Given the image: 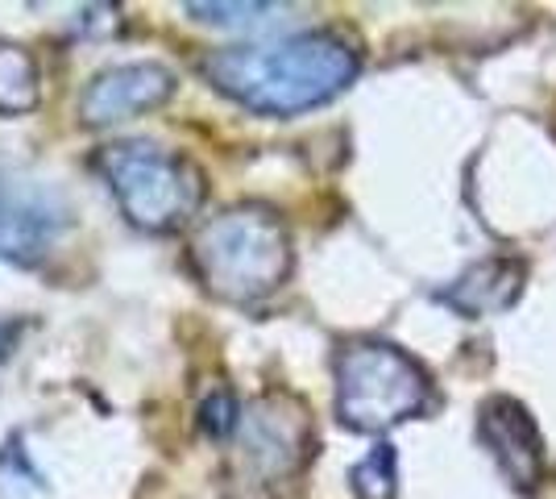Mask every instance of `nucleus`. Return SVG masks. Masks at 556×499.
Listing matches in <instances>:
<instances>
[{"label": "nucleus", "instance_id": "obj_7", "mask_svg": "<svg viewBox=\"0 0 556 499\" xmlns=\"http://www.w3.org/2000/svg\"><path fill=\"white\" fill-rule=\"evenodd\" d=\"M478 441L494 458L498 475L510 483V491H519V496H540L544 491L553 466H548V450H544V437H540V425L528 412V404H519L510 396L482 400Z\"/></svg>", "mask_w": 556, "mask_h": 499}, {"label": "nucleus", "instance_id": "obj_12", "mask_svg": "<svg viewBox=\"0 0 556 499\" xmlns=\"http://www.w3.org/2000/svg\"><path fill=\"white\" fill-rule=\"evenodd\" d=\"M187 13L195 17V22H208V25H232V29H241V25H262L270 22L275 13H282V4H187Z\"/></svg>", "mask_w": 556, "mask_h": 499}, {"label": "nucleus", "instance_id": "obj_5", "mask_svg": "<svg viewBox=\"0 0 556 499\" xmlns=\"http://www.w3.org/2000/svg\"><path fill=\"white\" fill-rule=\"evenodd\" d=\"M237 450H241V471L254 478L257 487L300 475L316 453V428H312L307 408L287 391L257 396L254 404L241 412Z\"/></svg>", "mask_w": 556, "mask_h": 499}, {"label": "nucleus", "instance_id": "obj_4", "mask_svg": "<svg viewBox=\"0 0 556 499\" xmlns=\"http://www.w3.org/2000/svg\"><path fill=\"white\" fill-rule=\"evenodd\" d=\"M96 166L121 213L146 234H170L187 225L204 200V175L184 154H170L154 142L104 146Z\"/></svg>", "mask_w": 556, "mask_h": 499}, {"label": "nucleus", "instance_id": "obj_3", "mask_svg": "<svg viewBox=\"0 0 556 499\" xmlns=\"http://www.w3.org/2000/svg\"><path fill=\"white\" fill-rule=\"evenodd\" d=\"M432 400V379L391 341H349L337 354V416L353 433H387L419 416Z\"/></svg>", "mask_w": 556, "mask_h": 499}, {"label": "nucleus", "instance_id": "obj_1", "mask_svg": "<svg viewBox=\"0 0 556 499\" xmlns=\"http://www.w3.org/2000/svg\"><path fill=\"white\" fill-rule=\"evenodd\" d=\"M357 72V50L332 29L291 34L254 47H225L204 59V75L212 84L262 117H295L320 109L345 92Z\"/></svg>", "mask_w": 556, "mask_h": 499}, {"label": "nucleus", "instance_id": "obj_11", "mask_svg": "<svg viewBox=\"0 0 556 499\" xmlns=\"http://www.w3.org/2000/svg\"><path fill=\"white\" fill-rule=\"evenodd\" d=\"M349 483H353V496L357 499H394V491H399V453H394L391 441L374 446L349 471Z\"/></svg>", "mask_w": 556, "mask_h": 499}, {"label": "nucleus", "instance_id": "obj_9", "mask_svg": "<svg viewBox=\"0 0 556 499\" xmlns=\"http://www.w3.org/2000/svg\"><path fill=\"white\" fill-rule=\"evenodd\" d=\"M523 279H528V266L519 259H482L465 275H457L453 287H444L441 304L462 312L465 321L498 316V312L515 309V300L523 296Z\"/></svg>", "mask_w": 556, "mask_h": 499}, {"label": "nucleus", "instance_id": "obj_2", "mask_svg": "<svg viewBox=\"0 0 556 499\" xmlns=\"http://www.w3.org/2000/svg\"><path fill=\"white\" fill-rule=\"evenodd\" d=\"M191 266L212 296L229 304H257L291 275L287 225L266 204L225 209L191 238Z\"/></svg>", "mask_w": 556, "mask_h": 499}, {"label": "nucleus", "instance_id": "obj_10", "mask_svg": "<svg viewBox=\"0 0 556 499\" xmlns=\"http://www.w3.org/2000/svg\"><path fill=\"white\" fill-rule=\"evenodd\" d=\"M38 100H42V75L34 54L17 42H0V113L17 117L38 109Z\"/></svg>", "mask_w": 556, "mask_h": 499}, {"label": "nucleus", "instance_id": "obj_14", "mask_svg": "<svg viewBox=\"0 0 556 499\" xmlns=\"http://www.w3.org/2000/svg\"><path fill=\"white\" fill-rule=\"evenodd\" d=\"M13 337H17V329H13V325H4V321H0V362H4V358H9V350H13Z\"/></svg>", "mask_w": 556, "mask_h": 499}, {"label": "nucleus", "instance_id": "obj_6", "mask_svg": "<svg viewBox=\"0 0 556 499\" xmlns=\"http://www.w3.org/2000/svg\"><path fill=\"white\" fill-rule=\"evenodd\" d=\"M67 225L71 209L63 191L29 175L0 171V259L22 266L47 259Z\"/></svg>", "mask_w": 556, "mask_h": 499}, {"label": "nucleus", "instance_id": "obj_13", "mask_svg": "<svg viewBox=\"0 0 556 499\" xmlns=\"http://www.w3.org/2000/svg\"><path fill=\"white\" fill-rule=\"evenodd\" d=\"M200 425H204L208 437H229L241 425V408H237V400H232L229 391H216L208 404H204V412H200Z\"/></svg>", "mask_w": 556, "mask_h": 499}, {"label": "nucleus", "instance_id": "obj_8", "mask_svg": "<svg viewBox=\"0 0 556 499\" xmlns=\"http://www.w3.org/2000/svg\"><path fill=\"white\" fill-rule=\"evenodd\" d=\"M179 88V79L163 63H121L88 79V88L79 92V117L92 129L116 125V121L154 113L166 104Z\"/></svg>", "mask_w": 556, "mask_h": 499}]
</instances>
